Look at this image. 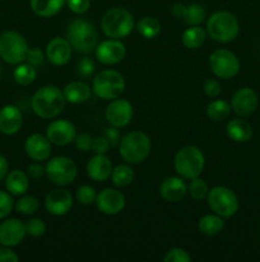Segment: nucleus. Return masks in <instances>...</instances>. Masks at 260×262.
Returning a JSON list of instances; mask_svg holds the SVG:
<instances>
[{
  "mask_svg": "<svg viewBox=\"0 0 260 262\" xmlns=\"http://www.w3.org/2000/svg\"><path fill=\"white\" fill-rule=\"evenodd\" d=\"M65 97L63 91L56 86H43L35 92L31 106L33 113L42 119L56 118L65 106Z\"/></svg>",
  "mask_w": 260,
  "mask_h": 262,
  "instance_id": "f257e3e1",
  "label": "nucleus"
},
{
  "mask_svg": "<svg viewBox=\"0 0 260 262\" xmlns=\"http://www.w3.org/2000/svg\"><path fill=\"white\" fill-rule=\"evenodd\" d=\"M66 37L71 45V49L82 54L91 53L98 45V35L96 28L92 23L82 18L70 22L66 30Z\"/></svg>",
  "mask_w": 260,
  "mask_h": 262,
  "instance_id": "f03ea898",
  "label": "nucleus"
},
{
  "mask_svg": "<svg viewBox=\"0 0 260 262\" xmlns=\"http://www.w3.org/2000/svg\"><path fill=\"white\" fill-rule=\"evenodd\" d=\"M240 25L237 18L227 10H219L212 14L206 22V32L217 42H231L237 37Z\"/></svg>",
  "mask_w": 260,
  "mask_h": 262,
  "instance_id": "7ed1b4c3",
  "label": "nucleus"
},
{
  "mask_svg": "<svg viewBox=\"0 0 260 262\" xmlns=\"http://www.w3.org/2000/svg\"><path fill=\"white\" fill-rule=\"evenodd\" d=\"M119 154L129 164L143 163L150 154V140L144 132L134 130L121 138Z\"/></svg>",
  "mask_w": 260,
  "mask_h": 262,
  "instance_id": "20e7f679",
  "label": "nucleus"
},
{
  "mask_svg": "<svg viewBox=\"0 0 260 262\" xmlns=\"http://www.w3.org/2000/svg\"><path fill=\"white\" fill-rule=\"evenodd\" d=\"M102 32L110 38H124L134 28V18L124 8H112L103 14L101 19Z\"/></svg>",
  "mask_w": 260,
  "mask_h": 262,
  "instance_id": "39448f33",
  "label": "nucleus"
},
{
  "mask_svg": "<svg viewBox=\"0 0 260 262\" xmlns=\"http://www.w3.org/2000/svg\"><path fill=\"white\" fill-rule=\"evenodd\" d=\"M205 165L204 154L196 146H185L177 151L173 160L175 170L181 178L194 179L199 177Z\"/></svg>",
  "mask_w": 260,
  "mask_h": 262,
  "instance_id": "423d86ee",
  "label": "nucleus"
},
{
  "mask_svg": "<svg viewBox=\"0 0 260 262\" xmlns=\"http://www.w3.org/2000/svg\"><path fill=\"white\" fill-rule=\"evenodd\" d=\"M28 43L20 33L4 31L0 33V58L8 64L18 66L25 60Z\"/></svg>",
  "mask_w": 260,
  "mask_h": 262,
  "instance_id": "0eeeda50",
  "label": "nucleus"
},
{
  "mask_svg": "<svg viewBox=\"0 0 260 262\" xmlns=\"http://www.w3.org/2000/svg\"><path fill=\"white\" fill-rule=\"evenodd\" d=\"M92 90L103 100H114L120 97L125 90V79L119 72L106 69L97 74L92 82Z\"/></svg>",
  "mask_w": 260,
  "mask_h": 262,
  "instance_id": "6e6552de",
  "label": "nucleus"
},
{
  "mask_svg": "<svg viewBox=\"0 0 260 262\" xmlns=\"http://www.w3.org/2000/svg\"><path fill=\"white\" fill-rule=\"evenodd\" d=\"M208 206L214 214L223 219L232 217L239 210V199L232 189L223 186H217L208 192Z\"/></svg>",
  "mask_w": 260,
  "mask_h": 262,
  "instance_id": "1a4fd4ad",
  "label": "nucleus"
},
{
  "mask_svg": "<svg viewBox=\"0 0 260 262\" xmlns=\"http://www.w3.org/2000/svg\"><path fill=\"white\" fill-rule=\"evenodd\" d=\"M45 170L47 178L58 186L71 184L75 181L76 174H78L75 163L66 156H56L48 160Z\"/></svg>",
  "mask_w": 260,
  "mask_h": 262,
  "instance_id": "9d476101",
  "label": "nucleus"
},
{
  "mask_svg": "<svg viewBox=\"0 0 260 262\" xmlns=\"http://www.w3.org/2000/svg\"><path fill=\"white\" fill-rule=\"evenodd\" d=\"M209 67L213 74L218 78H233L240 72V60L232 51L227 49H218L209 56Z\"/></svg>",
  "mask_w": 260,
  "mask_h": 262,
  "instance_id": "9b49d317",
  "label": "nucleus"
},
{
  "mask_svg": "<svg viewBox=\"0 0 260 262\" xmlns=\"http://www.w3.org/2000/svg\"><path fill=\"white\" fill-rule=\"evenodd\" d=\"M134 110L127 100L114 99L106 109V119L110 125L116 128L126 127L133 119Z\"/></svg>",
  "mask_w": 260,
  "mask_h": 262,
  "instance_id": "f8f14e48",
  "label": "nucleus"
},
{
  "mask_svg": "<svg viewBox=\"0 0 260 262\" xmlns=\"http://www.w3.org/2000/svg\"><path fill=\"white\" fill-rule=\"evenodd\" d=\"M126 55L125 45L117 38L102 41L96 46V58L105 66H114L121 61Z\"/></svg>",
  "mask_w": 260,
  "mask_h": 262,
  "instance_id": "ddd939ff",
  "label": "nucleus"
},
{
  "mask_svg": "<svg viewBox=\"0 0 260 262\" xmlns=\"http://www.w3.org/2000/svg\"><path fill=\"white\" fill-rule=\"evenodd\" d=\"M76 130L71 122L58 119L51 122L46 128V137L56 146H66L75 140Z\"/></svg>",
  "mask_w": 260,
  "mask_h": 262,
  "instance_id": "4468645a",
  "label": "nucleus"
},
{
  "mask_svg": "<svg viewBox=\"0 0 260 262\" xmlns=\"http://www.w3.org/2000/svg\"><path fill=\"white\" fill-rule=\"evenodd\" d=\"M96 205L102 214L117 215L124 210L125 196L117 189L105 188L97 194Z\"/></svg>",
  "mask_w": 260,
  "mask_h": 262,
  "instance_id": "2eb2a0df",
  "label": "nucleus"
},
{
  "mask_svg": "<svg viewBox=\"0 0 260 262\" xmlns=\"http://www.w3.org/2000/svg\"><path fill=\"white\" fill-rule=\"evenodd\" d=\"M259 105L257 94L250 87H242L239 91L235 92L232 97L231 107L240 117H250Z\"/></svg>",
  "mask_w": 260,
  "mask_h": 262,
  "instance_id": "dca6fc26",
  "label": "nucleus"
},
{
  "mask_svg": "<svg viewBox=\"0 0 260 262\" xmlns=\"http://www.w3.org/2000/svg\"><path fill=\"white\" fill-rule=\"evenodd\" d=\"M25 235V225L19 219H8L0 224V245L4 247L12 248L20 245Z\"/></svg>",
  "mask_w": 260,
  "mask_h": 262,
  "instance_id": "f3484780",
  "label": "nucleus"
},
{
  "mask_svg": "<svg viewBox=\"0 0 260 262\" xmlns=\"http://www.w3.org/2000/svg\"><path fill=\"white\" fill-rule=\"evenodd\" d=\"M73 206V197L66 189H53L45 197V207L48 214L54 216H63L70 211Z\"/></svg>",
  "mask_w": 260,
  "mask_h": 262,
  "instance_id": "a211bd4d",
  "label": "nucleus"
},
{
  "mask_svg": "<svg viewBox=\"0 0 260 262\" xmlns=\"http://www.w3.org/2000/svg\"><path fill=\"white\" fill-rule=\"evenodd\" d=\"M24 151L28 158L32 159L33 161L41 163V161L47 160L48 156L51 155V142L46 136L33 133L25 140Z\"/></svg>",
  "mask_w": 260,
  "mask_h": 262,
  "instance_id": "6ab92c4d",
  "label": "nucleus"
},
{
  "mask_svg": "<svg viewBox=\"0 0 260 262\" xmlns=\"http://www.w3.org/2000/svg\"><path fill=\"white\" fill-rule=\"evenodd\" d=\"M23 125V115L14 105H5L0 109V132L13 136L20 130Z\"/></svg>",
  "mask_w": 260,
  "mask_h": 262,
  "instance_id": "aec40b11",
  "label": "nucleus"
},
{
  "mask_svg": "<svg viewBox=\"0 0 260 262\" xmlns=\"http://www.w3.org/2000/svg\"><path fill=\"white\" fill-rule=\"evenodd\" d=\"M71 56V45L63 37H54L46 46V58L54 66H65Z\"/></svg>",
  "mask_w": 260,
  "mask_h": 262,
  "instance_id": "412c9836",
  "label": "nucleus"
},
{
  "mask_svg": "<svg viewBox=\"0 0 260 262\" xmlns=\"http://www.w3.org/2000/svg\"><path fill=\"white\" fill-rule=\"evenodd\" d=\"M188 193V186L178 177H168L161 183L160 194L165 201L178 202Z\"/></svg>",
  "mask_w": 260,
  "mask_h": 262,
  "instance_id": "4be33fe9",
  "label": "nucleus"
},
{
  "mask_svg": "<svg viewBox=\"0 0 260 262\" xmlns=\"http://www.w3.org/2000/svg\"><path fill=\"white\" fill-rule=\"evenodd\" d=\"M112 164L105 155H94L87 164V174L94 182H105L111 177Z\"/></svg>",
  "mask_w": 260,
  "mask_h": 262,
  "instance_id": "5701e85b",
  "label": "nucleus"
},
{
  "mask_svg": "<svg viewBox=\"0 0 260 262\" xmlns=\"http://www.w3.org/2000/svg\"><path fill=\"white\" fill-rule=\"evenodd\" d=\"M4 181L5 188L12 196H23L30 188V181H28L27 173L19 170V169L9 171Z\"/></svg>",
  "mask_w": 260,
  "mask_h": 262,
  "instance_id": "b1692460",
  "label": "nucleus"
},
{
  "mask_svg": "<svg viewBox=\"0 0 260 262\" xmlns=\"http://www.w3.org/2000/svg\"><path fill=\"white\" fill-rule=\"evenodd\" d=\"M227 136L235 142H249L252 138V127L244 119H232L227 123Z\"/></svg>",
  "mask_w": 260,
  "mask_h": 262,
  "instance_id": "393cba45",
  "label": "nucleus"
},
{
  "mask_svg": "<svg viewBox=\"0 0 260 262\" xmlns=\"http://www.w3.org/2000/svg\"><path fill=\"white\" fill-rule=\"evenodd\" d=\"M63 94L66 101L71 102V104H82L91 97V89L84 82L76 81L66 84Z\"/></svg>",
  "mask_w": 260,
  "mask_h": 262,
  "instance_id": "a878e982",
  "label": "nucleus"
},
{
  "mask_svg": "<svg viewBox=\"0 0 260 262\" xmlns=\"http://www.w3.org/2000/svg\"><path fill=\"white\" fill-rule=\"evenodd\" d=\"M66 0H30L33 13L38 17L50 18L63 9Z\"/></svg>",
  "mask_w": 260,
  "mask_h": 262,
  "instance_id": "bb28decb",
  "label": "nucleus"
},
{
  "mask_svg": "<svg viewBox=\"0 0 260 262\" xmlns=\"http://www.w3.org/2000/svg\"><path fill=\"white\" fill-rule=\"evenodd\" d=\"M224 228L223 217L218 216L217 214L214 215H205V216L200 217L198 223V229L201 234L204 235H217L218 233L222 232Z\"/></svg>",
  "mask_w": 260,
  "mask_h": 262,
  "instance_id": "cd10ccee",
  "label": "nucleus"
},
{
  "mask_svg": "<svg viewBox=\"0 0 260 262\" xmlns=\"http://www.w3.org/2000/svg\"><path fill=\"white\" fill-rule=\"evenodd\" d=\"M231 105L224 100H214L206 106V115L213 122H223L231 114Z\"/></svg>",
  "mask_w": 260,
  "mask_h": 262,
  "instance_id": "c85d7f7f",
  "label": "nucleus"
},
{
  "mask_svg": "<svg viewBox=\"0 0 260 262\" xmlns=\"http://www.w3.org/2000/svg\"><path fill=\"white\" fill-rule=\"evenodd\" d=\"M111 181L114 183V186L119 187V188H124V187L130 186L133 183V181H134V170L127 164L117 165L116 168L112 169Z\"/></svg>",
  "mask_w": 260,
  "mask_h": 262,
  "instance_id": "c756f323",
  "label": "nucleus"
},
{
  "mask_svg": "<svg viewBox=\"0 0 260 262\" xmlns=\"http://www.w3.org/2000/svg\"><path fill=\"white\" fill-rule=\"evenodd\" d=\"M206 37L205 31L201 27H198V26H194V27L188 28L185 32L183 33V43L185 48L188 49H198L200 48L204 43Z\"/></svg>",
  "mask_w": 260,
  "mask_h": 262,
  "instance_id": "7c9ffc66",
  "label": "nucleus"
},
{
  "mask_svg": "<svg viewBox=\"0 0 260 262\" xmlns=\"http://www.w3.org/2000/svg\"><path fill=\"white\" fill-rule=\"evenodd\" d=\"M36 76H37L36 68L28 63L18 64L17 68L14 69V73H13L14 81L20 86H30L36 79Z\"/></svg>",
  "mask_w": 260,
  "mask_h": 262,
  "instance_id": "2f4dec72",
  "label": "nucleus"
},
{
  "mask_svg": "<svg viewBox=\"0 0 260 262\" xmlns=\"http://www.w3.org/2000/svg\"><path fill=\"white\" fill-rule=\"evenodd\" d=\"M137 28L144 38H154L161 32V23L154 17H144L138 22Z\"/></svg>",
  "mask_w": 260,
  "mask_h": 262,
  "instance_id": "473e14b6",
  "label": "nucleus"
},
{
  "mask_svg": "<svg viewBox=\"0 0 260 262\" xmlns=\"http://www.w3.org/2000/svg\"><path fill=\"white\" fill-rule=\"evenodd\" d=\"M205 17L206 12L203 5L193 3V4L186 5V12L183 19L189 26H199L205 19Z\"/></svg>",
  "mask_w": 260,
  "mask_h": 262,
  "instance_id": "72a5a7b5",
  "label": "nucleus"
},
{
  "mask_svg": "<svg viewBox=\"0 0 260 262\" xmlns=\"http://www.w3.org/2000/svg\"><path fill=\"white\" fill-rule=\"evenodd\" d=\"M188 192L195 201H201V200L206 199V196H208V184H206L205 181L196 177V178L191 179L190 184L188 186Z\"/></svg>",
  "mask_w": 260,
  "mask_h": 262,
  "instance_id": "f704fd0d",
  "label": "nucleus"
},
{
  "mask_svg": "<svg viewBox=\"0 0 260 262\" xmlns=\"http://www.w3.org/2000/svg\"><path fill=\"white\" fill-rule=\"evenodd\" d=\"M15 210L22 215H33L40 207L38 200L35 196H23L15 202Z\"/></svg>",
  "mask_w": 260,
  "mask_h": 262,
  "instance_id": "c9c22d12",
  "label": "nucleus"
},
{
  "mask_svg": "<svg viewBox=\"0 0 260 262\" xmlns=\"http://www.w3.org/2000/svg\"><path fill=\"white\" fill-rule=\"evenodd\" d=\"M25 225V232L30 237L38 238L42 237L46 232V224L43 223V220L38 219V217H32V219L28 220L27 223H24Z\"/></svg>",
  "mask_w": 260,
  "mask_h": 262,
  "instance_id": "e433bc0d",
  "label": "nucleus"
},
{
  "mask_svg": "<svg viewBox=\"0 0 260 262\" xmlns=\"http://www.w3.org/2000/svg\"><path fill=\"white\" fill-rule=\"evenodd\" d=\"M97 193L93 187L91 186H82L76 189V200L82 205H91L96 202Z\"/></svg>",
  "mask_w": 260,
  "mask_h": 262,
  "instance_id": "4c0bfd02",
  "label": "nucleus"
},
{
  "mask_svg": "<svg viewBox=\"0 0 260 262\" xmlns=\"http://www.w3.org/2000/svg\"><path fill=\"white\" fill-rule=\"evenodd\" d=\"M165 262H190L191 256L186 252L183 248H171L170 251H167L163 257Z\"/></svg>",
  "mask_w": 260,
  "mask_h": 262,
  "instance_id": "58836bf2",
  "label": "nucleus"
},
{
  "mask_svg": "<svg viewBox=\"0 0 260 262\" xmlns=\"http://www.w3.org/2000/svg\"><path fill=\"white\" fill-rule=\"evenodd\" d=\"M14 207V201L9 192L0 191V220L5 219L12 212Z\"/></svg>",
  "mask_w": 260,
  "mask_h": 262,
  "instance_id": "ea45409f",
  "label": "nucleus"
},
{
  "mask_svg": "<svg viewBox=\"0 0 260 262\" xmlns=\"http://www.w3.org/2000/svg\"><path fill=\"white\" fill-rule=\"evenodd\" d=\"M69 9L75 14H84L91 7V0H66Z\"/></svg>",
  "mask_w": 260,
  "mask_h": 262,
  "instance_id": "a19ab883",
  "label": "nucleus"
},
{
  "mask_svg": "<svg viewBox=\"0 0 260 262\" xmlns=\"http://www.w3.org/2000/svg\"><path fill=\"white\" fill-rule=\"evenodd\" d=\"M25 60L28 61V64H31V66H33L36 68V67H40L43 64L45 54H43L40 49H28Z\"/></svg>",
  "mask_w": 260,
  "mask_h": 262,
  "instance_id": "79ce46f5",
  "label": "nucleus"
},
{
  "mask_svg": "<svg viewBox=\"0 0 260 262\" xmlns=\"http://www.w3.org/2000/svg\"><path fill=\"white\" fill-rule=\"evenodd\" d=\"M92 137L89 135H87V133H81V135L75 136V140H74V142H75V146L76 148H78L79 151H82V152H88V151L92 150Z\"/></svg>",
  "mask_w": 260,
  "mask_h": 262,
  "instance_id": "37998d69",
  "label": "nucleus"
},
{
  "mask_svg": "<svg viewBox=\"0 0 260 262\" xmlns=\"http://www.w3.org/2000/svg\"><path fill=\"white\" fill-rule=\"evenodd\" d=\"M203 89H204V92L206 94V96H209V97H218L219 95H221V91H222L219 82L216 81V79H213V78L206 79L203 84Z\"/></svg>",
  "mask_w": 260,
  "mask_h": 262,
  "instance_id": "c03bdc74",
  "label": "nucleus"
},
{
  "mask_svg": "<svg viewBox=\"0 0 260 262\" xmlns=\"http://www.w3.org/2000/svg\"><path fill=\"white\" fill-rule=\"evenodd\" d=\"M78 74L83 78H87V77L92 76V73L94 72V63L92 59L89 58H83L78 63Z\"/></svg>",
  "mask_w": 260,
  "mask_h": 262,
  "instance_id": "a18cd8bd",
  "label": "nucleus"
},
{
  "mask_svg": "<svg viewBox=\"0 0 260 262\" xmlns=\"http://www.w3.org/2000/svg\"><path fill=\"white\" fill-rule=\"evenodd\" d=\"M109 150L110 143L105 137H97L92 141V151L97 155H105Z\"/></svg>",
  "mask_w": 260,
  "mask_h": 262,
  "instance_id": "49530a36",
  "label": "nucleus"
},
{
  "mask_svg": "<svg viewBox=\"0 0 260 262\" xmlns=\"http://www.w3.org/2000/svg\"><path fill=\"white\" fill-rule=\"evenodd\" d=\"M103 137L109 141L110 146L111 147H116L117 145L120 143V132L116 127H109L105 129Z\"/></svg>",
  "mask_w": 260,
  "mask_h": 262,
  "instance_id": "de8ad7c7",
  "label": "nucleus"
},
{
  "mask_svg": "<svg viewBox=\"0 0 260 262\" xmlns=\"http://www.w3.org/2000/svg\"><path fill=\"white\" fill-rule=\"evenodd\" d=\"M46 173L45 168H43L41 164H38L37 161H36L35 164H31V165H28L27 168V176L30 177L31 179H35V181H38V179H41L43 177V174Z\"/></svg>",
  "mask_w": 260,
  "mask_h": 262,
  "instance_id": "09e8293b",
  "label": "nucleus"
},
{
  "mask_svg": "<svg viewBox=\"0 0 260 262\" xmlns=\"http://www.w3.org/2000/svg\"><path fill=\"white\" fill-rule=\"evenodd\" d=\"M19 257L17 253L12 250L10 247H4L3 246L0 248V262H18Z\"/></svg>",
  "mask_w": 260,
  "mask_h": 262,
  "instance_id": "8fccbe9b",
  "label": "nucleus"
},
{
  "mask_svg": "<svg viewBox=\"0 0 260 262\" xmlns=\"http://www.w3.org/2000/svg\"><path fill=\"white\" fill-rule=\"evenodd\" d=\"M8 170H9V163H8L7 158L0 154V182L4 181L8 174Z\"/></svg>",
  "mask_w": 260,
  "mask_h": 262,
  "instance_id": "3c124183",
  "label": "nucleus"
},
{
  "mask_svg": "<svg viewBox=\"0 0 260 262\" xmlns=\"http://www.w3.org/2000/svg\"><path fill=\"white\" fill-rule=\"evenodd\" d=\"M185 12H186V5L185 4H181V3H176V4L172 7V14L175 15L176 18H178V19H183L184 15H185Z\"/></svg>",
  "mask_w": 260,
  "mask_h": 262,
  "instance_id": "603ef678",
  "label": "nucleus"
},
{
  "mask_svg": "<svg viewBox=\"0 0 260 262\" xmlns=\"http://www.w3.org/2000/svg\"><path fill=\"white\" fill-rule=\"evenodd\" d=\"M0 76H2V64H0Z\"/></svg>",
  "mask_w": 260,
  "mask_h": 262,
  "instance_id": "864d4df0",
  "label": "nucleus"
}]
</instances>
